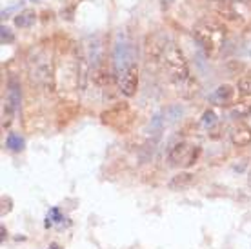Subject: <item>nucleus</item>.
Instances as JSON below:
<instances>
[{"mask_svg":"<svg viewBox=\"0 0 251 249\" xmlns=\"http://www.w3.org/2000/svg\"><path fill=\"white\" fill-rule=\"evenodd\" d=\"M100 120L104 125L122 133V131H127L133 125L135 113L131 111V107L127 106V104H117L115 107L102 113Z\"/></svg>","mask_w":251,"mask_h":249,"instance_id":"obj_4","label":"nucleus"},{"mask_svg":"<svg viewBox=\"0 0 251 249\" xmlns=\"http://www.w3.org/2000/svg\"><path fill=\"white\" fill-rule=\"evenodd\" d=\"M6 146L11 151H22L24 149V138L17 135V133H9L6 138Z\"/></svg>","mask_w":251,"mask_h":249,"instance_id":"obj_14","label":"nucleus"},{"mask_svg":"<svg viewBox=\"0 0 251 249\" xmlns=\"http://www.w3.org/2000/svg\"><path fill=\"white\" fill-rule=\"evenodd\" d=\"M2 217H4V215H6V213H9L11 211V199H6V197H4V199H2Z\"/></svg>","mask_w":251,"mask_h":249,"instance_id":"obj_19","label":"nucleus"},{"mask_svg":"<svg viewBox=\"0 0 251 249\" xmlns=\"http://www.w3.org/2000/svg\"><path fill=\"white\" fill-rule=\"evenodd\" d=\"M50 249H58V246H51V248Z\"/></svg>","mask_w":251,"mask_h":249,"instance_id":"obj_20","label":"nucleus"},{"mask_svg":"<svg viewBox=\"0 0 251 249\" xmlns=\"http://www.w3.org/2000/svg\"><path fill=\"white\" fill-rule=\"evenodd\" d=\"M202 120H204V124H206V125H213L215 122H217V119H215V113L211 111V109H207V111L204 113Z\"/></svg>","mask_w":251,"mask_h":249,"instance_id":"obj_18","label":"nucleus"},{"mask_svg":"<svg viewBox=\"0 0 251 249\" xmlns=\"http://www.w3.org/2000/svg\"><path fill=\"white\" fill-rule=\"evenodd\" d=\"M195 182V174L189 173V171H182V173H176L175 176H171L170 180V189L173 191H180V189H186Z\"/></svg>","mask_w":251,"mask_h":249,"instance_id":"obj_12","label":"nucleus"},{"mask_svg":"<svg viewBox=\"0 0 251 249\" xmlns=\"http://www.w3.org/2000/svg\"><path fill=\"white\" fill-rule=\"evenodd\" d=\"M251 115V104L250 102H239L235 107H231V117L233 119H244Z\"/></svg>","mask_w":251,"mask_h":249,"instance_id":"obj_15","label":"nucleus"},{"mask_svg":"<svg viewBox=\"0 0 251 249\" xmlns=\"http://www.w3.org/2000/svg\"><path fill=\"white\" fill-rule=\"evenodd\" d=\"M55 71H53V62L48 56V53L38 50L35 53V58L29 60V78H31L33 86L46 89V91H53L55 87Z\"/></svg>","mask_w":251,"mask_h":249,"instance_id":"obj_3","label":"nucleus"},{"mask_svg":"<svg viewBox=\"0 0 251 249\" xmlns=\"http://www.w3.org/2000/svg\"><path fill=\"white\" fill-rule=\"evenodd\" d=\"M160 66L166 69V73L178 87L191 76L188 60H186L182 50L171 40H166V44H164L162 55H160Z\"/></svg>","mask_w":251,"mask_h":249,"instance_id":"obj_2","label":"nucleus"},{"mask_svg":"<svg viewBox=\"0 0 251 249\" xmlns=\"http://www.w3.org/2000/svg\"><path fill=\"white\" fill-rule=\"evenodd\" d=\"M20 100H22V91H20V84L15 78L9 80L7 86V104L6 109L9 113H15L20 107Z\"/></svg>","mask_w":251,"mask_h":249,"instance_id":"obj_10","label":"nucleus"},{"mask_svg":"<svg viewBox=\"0 0 251 249\" xmlns=\"http://www.w3.org/2000/svg\"><path fill=\"white\" fill-rule=\"evenodd\" d=\"M229 138H231L233 146L237 148H248L251 144V127L246 124H239L235 125L229 133Z\"/></svg>","mask_w":251,"mask_h":249,"instance_id":"obj_9","label":"nucleus"},{"mask_svg":"<svg viewBox=\"0 0 251 249\" xmlns=\"http://www.w3.org/2000/svg\"><path fill=\"white\" fill-rule=\"evenodd\" d=\"M13 40H15V37H13V33L9 27H6V25H2L0 27V42L2 44H11Z\"/></svg>","mask_w":251,"mask_h":249,"instance_id":"obj_17","label":"nucleus"},{"mask_svg":"<svg viewBox=\"0 0 251 249\" xmlns=\"http://www.w3.org/2000/svg\"><path fill=\"white\" fill-rule=\"evenodd\" d=\"M209 100L217 104V106H229L235 100V87L229 84H222L213 91V95L209 97Z\"/></svg>","mask_w":251,"mask_h":249,"instance_id":"obj_8","label":"nucleus"},{"mask_svg":"<svg viewBox=\"0 0 251 249\" xmlns=\"http://www.w3.org/2000/svg\"><path fill=\"white\" fill-rule=\"evenodd\" d=\"M33 2H37V0H33Z\"/></svg>","mask_w":251,"mask_h":249,"instance_id":"obj_21","label":"nucleus"},{"mask_svg":"<svg viewBox=\"0 0 251 249\" xmlns=\"http://www.w3.org/2000/svg\"><path fill=\"white\" fill-rule=\"evenodd\" d=\"M91 78H93V82L97 84V86L106 87V86H109V84H111V80H113V75H111V71L107 69L106 64H100V66L93 68V71H91Z\"/></svg>","mask_w":251,"mask_h":249,"instance_id":"obj_11","label":"nucleus"},{"mask_svg":"<svg viewBox=\"0 0 251 249\" xmlns=\"http://www.w3.org/2000/svg\"><path fill=\"white\" fill-rule=\"evenodd\" d=\"M226 25L220 20L211 19V17L201 19L193 27L195 40L199 42V46L209 58H215V56L220 55L224 42H226Z\"/></svg>","mask_w":251,"mask_h":249,"instance_id":"obj_1","label":"nucleus"},{"mask_svg":"<svg viewBox=\"0 0 251 249\" xmlns=\"http://www.w3.org/2000/svg\"><path fill=\"white\" fill-rule=\"evenodd\" d=\"M133 58H135V46L124 33L117 35L113 46V64H115V73L122 75L126 69L133 66Z\"/></svg>","mask_w":251,"mask_h":249,"instance_id":"obj_5","label":"nucleus"},{"mask_svg":"<svg viewBox=\"0 0 251 249\" xmlns=\"http://www.w3.org/2000/svg\"><path fill=\"white\" fill-rule=\"evenodd\" d=\"M35 22H37V13H35V9H24V11H20L15 17V25L20 27V29L31 27Z\"/></svg>","mask_w":251,"mask_h":249,"instance_id":"obj_13","label":"nucleus"},{"mask_svg":"<svg viewBox=\"0 0 251 249\" xmlns=\"http://www.w3.org/2000/svg\"><path fill=\"white\" fill-rule=\"evenodd\" d=\"M201 155V148L197 146H189L188 142L176 144L175 148H171L170 151V160L171 164H182V166H191L195 164V160Z\"/></svg>","mask_w":251,"mask_h":249,"instance_id":"obj_6","label":"nucleus"},{"mask_svg":"<svg viewBox=\"0 0 251 249\" xmlns=\"http://www.w3.org/2000/svg\"><path fill=\"white\" fill-rule=\"evenodd\" d=\"M237 89H239V93L242 95V97L251 99V71L240 78L239 84H237Z\"/></svg>","mask_w":251,"mask_h":249,"instance_id":"obj_16","label":"nucleus"},{"mask_svg":"<svg viewBox=\"0 0 251 249\" xmlns=\"http://www.w3.org/2000/svg\"><path fill=\"white\" fill-rule=\"evenodd\" d=\"M119 78H120V84H119L120 93L124 95V97H133V95H137V89H138V68H137V64L129 66V68L126 69Z\"/></svg>","mask_w":251,"mask_h":249,"instance_id":"obj_7","label":"nucleus"}]
</instances>
